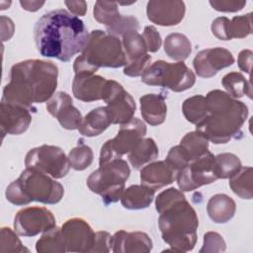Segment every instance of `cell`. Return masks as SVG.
I'll return each instance as SVG.
<instances>
[{
    "instance_id": "36",
    "label": "cell",
    "mask_w": 253,
    "mask_h": 253,
    "mask_svg": "<svg viewBox=\"0 0 253 253\" xmlns=\"http://www.w3.org/2000/svg\"><path fill=\"white\" fill-rule=\"evenodd\" d=\"M93 15L95 20L105 25L106 28L113 26L122 16L118 4L108 1H97L93 8Z\"/></svg>"
},
{
    "instance_id": "37",
    "label": "cell",
    "mask_w": 253,
    "mask_h": 253,
    "mask_svg": "<svg viewBox=\"0 0 253 253\" xmlns=\"http://www.w3.org/2000/svg\"><path fill=\"white\" fill-rule=\"evenodd\" d=\"M70 167L76 171H82L88 168L94 159L92 148L80 140L77 146L73 147L68 153Z\"/></svg>"
},
{
    "instance_id": "19",
    "label": "cell",
    "mask_w": 253,
    "mask_h": 253,
    "mask_svg": "<svg viewBox=\"0 0 253 253\" xmlns=\"http://www.w3.org/2000/svg\"><path fill=\"white\" fill-rule=\"evenodd\" d=\"M107 79L91 73H76L72 81V93L77 100L94 102L102 100Z\"/></svg>"
},
{
    "instance_id": "23",
    "label": "cell",
    "mask_w": 253,
    "mask_h": 253,
    "mask_svg": "<svg viewBox=\"0 0 253 253\" xmlns=\"http://www.w3.org/2000/svg\"><path fill=\"white\" fill-rule=\"evenodd\" d=\"M110 125H112V121L106 106L98 107L90 111L83 118L78 131L84 136L93 137L104 132Z\"/></svg>"
},
{
    "instance_id": "14",
    "label": "cell",
    "mask_w": 253,
    "mask_h": 253,
    "mask_svg": "<svg viewBox=\"0 0 253 253\" xmlns=\"http://www.w3.org/2000/svg\"><path fill=\"white\" fill-rule=\"evenodd\" d=\"M67 252H91L95 232L90 224L81 217L67 219L61 226Z\"/></svg>"
},
{
    "instance_id": "47",
    "label": "cell",
    "mask_w": 253,
    "mask_h": 253,
    "mask_svg": "<svg viewBox=\"0 0 253 253\" xmlns=\"http://www.w3.org/2000/svg\"><path fill=\"white\" fill-rule=\"evenodd\" d=\"M0 23H1V39H2V42L9 41L14 35V31H15L14 23L10 18H8L6 16H1L0 17Z\"/></svg>"
},
{
    "instance_id": "6",
    "label": "cell",
    "mask_w": 253,
    "mask_h": 253,
    "mask_svg": "<svg viewBox=\"0 0 253 253\" xmlns=\"http://www.w3.org/2000/svg\"><path fill=\"white\" fill-rule=\"evenodd\" d=\"M126 63L127 59L121 40L102 30H93L89 33L81 54L74 60L73 70L75 74H95L100 67L119 68L126 66Z\"/></svg>"
},
{
    "instance_id": "31",
    "label": "cell",
    "mask_w": 253,
    "mask_h": 253,
    "mask_svg": "<svg viewBox=\"0 0 253 253\" xmlns=\"http://www.w3.org/2000/svg\"><path fill=\"white\" fill-rule=\"evenodd\" d=\"M229 186L232 192L239 198L251 200L253 197L252 191V167L245 166L229 178Z\"/></svg>"
},
{
    "instance_id": "7",
    "label": "cell",
    "mask_w": 253,
    "mask_h": 253,
    "mask_svg": "<svg viewBox=\"0 0 253 253\" xmlns=\"http://www.w3.org/2000/svg\"><path fill=\"white\" fill-rule=\"evenodd\" d=\"M129 174L128 164L120 158L100 165L86 182L91 192L99 195L105 205H110L121 200Z\"/></svg>"
},
{
    "instance_id": "2",
    "label": "cell",
    "mask_w": 253,
    "mask_h": 253,
    "mask_svg": "<svg viewBox=\"0 0 253 253\" xmlns=\"http://www.w3.org/2000/svg\"><path fill=\"white\" fill-rule=\"evenodd\" d=\"M58 67L51 61L27 59L14 64L3 89V102L35 111V104L47 102L57 87Z\"/></svg>"
},
{
    "instance_id": "12",
    "label": "cell",
    "mask_w": 253,
    "mask_h": 253,
    "mask_svg": "<svg viewBox=\"0 0 253 253\" xmlns=\"http://www.w3.org/2000/svg\"><path fill=\"white\" fill-rule=\"evenodd\" d=\"M102 100L107 104L106 108L112 124L124 125L133 118L136 110L135 102L119 82L107 80Z\"/></svg>"
},
{
    "instance_id": "11",
    "label": "cell",
    "mask_w": 253,
    "mask_h": 253,
    "mask_svg": "<svg viewBox=\"0 0 253 253\" xmlns=\"http://www.w3.org/2000/svg\"><path fill=\"white\" fill-rule=\"evenodd\" d=\"M213 160L214 155L209 150L178 171L175 179L180 190L190 192L215 182L217 178L213 171Z\"/></svg>"
},
{
    "instance_id": "21",
    "label": "cell",
    "mask_w": 253,
    "mask_h": 253,
    "mask_svg": "<svg viewBox=\"0 0 253 253\" xmlns=\"http://www.w3.org/2000/svg\"><path fill=\"white\" fill-rule=\"evenodd\" d=\"M176 173L166 161H153L140 170V182L153 190H159L174 182Z\"/></svg>"
},
{
    "instance_id": "41",
    "label": "cell",
    "mask_w": 253,
    "mask_h": 253,
    "mask_svg": "<svg viewBox=\"0 0 253 253\" xmlns=\"http://www.w3.org/2000/svg\"><path fill=\"white\" fill-rule=\"evenodd\" d=\"M226 249V244L222 236L214 231H209L204 235V244L201 248V253L209 252H223Z\"/></svg>"
},
{
    "instance_id": "17",
    "label": "cell",
    "mask_w": 253,
    "mask_h": 253,
    "mask_svg": "<svg viewBox=\"0 0 253 253\" xmlns=\"http://www.w3.org/2000/svg\"><path fill=\"white\" fill-rule=\"evenodd\" d=\"M186 6L183 1L151 0L146 6V15L150 22L162 27L178 25L185 16Z\"/></svg>"
},
{
    "instance_id": "3",
    "label": "cell",
    "mask_w": 253,
    "mask_h": 253,
    "mask_svg": "<svg viewBox=\"0 0 253 253\" xmlns=\"http://www.w3.org/2000/svg\"><path fill=\"white\" fill-rule=\"evenodd\" d=\"M162 239L174 252L193 250L197 242L199 217L181 190L169 188L155 200ZM168 251V250H167Z\"/></svg>"
},
{
    "instance_id": "48",
    "label": "cell",
    "mask_w": 253,
    "mask_h": 253,
    "mask_svg": "<svg viewBox=\"0 0 253 253\" xmlns=\"http://www.w3.org/2000/svg\"><path fill=\"white\" fill-rule=\"evenodd\" d=\"M64 4L74 16H84L87 12V3L85 1H65Z\"/></svg>"
},
{
    "instance_id": "45",
    "label": "cell",
    "mask_w": 253,
    "mask_h": 253,
    "mask_svg": "<svg viewBox=\"0 0 253 253\" xmlns=\"http://www.w3.org/2000/svg\"><path fill=\"white\" fill-rule=\"evenodd\" d=\"M210 5L218 12H238L242 10L246 1H234V0H211Z\"/></svg>"
},
{
    "instance_id": "15",
    "label": "cell",
    "mask_w": 253,
    "mask_h": 253,
    "mask_svg": "<svg viewBox=\"0 0 253 253\" xmlns=\"http://www.w3.org/2000/svg\"><path fill=\"white\" fill-rule=\"evenodd\" d=\"M234 61V57L228 49L216 46L199 51L193 60V66L198 76L211 78L219 70L231 66Z\"/></svg>"
},
{
    "instance_id": "34",
    "label": "cell",
    "mask_w": 253,
    "mask_h": 253,
    "mask_svg": "<svg viewBox=\"0 0 253 253\" xmlns=\"http://www.w3.org/2000/svg\"><path fill=\"white\" fill-rule=\"evenodd\" d=\"M182 112L185 119L195 126L207 116L206 98L203 95H195L183 102Z\"/></svg>"
},
{
    "instance_id": "10",
    "label": "cell",
    "mask_w": 253,
    "mask_h": 253,
    "mask_svg": "<svg viewBox=\"0 0 253 253\" xmlns=\"http://www.w3.org/2000/svg\"><path fill=\"white\" fill-rule=\"evenodd\" d=\"M25 165L40 170L54 179H61L70 169L68 157L64 151L55 145L42 144L32 148L25 157Z\"/></svg>"
},
{
    "instance_id": "30",
    "label": "cell",
    "mask_w": 253,
    "mask_h": 253,
    "mask_svg": "<svg viewBox=\"0 0 253 253\" xmlns=\"http://www.w3.org/2000/svg\"><path fill=\"white\" fill-rule=\"evenodd\" d=\"M221 84L226 90V93L234 99L248 96L252 98V87L249 80H247L240 72H229L221 79Z\"/></svg>"
},
{
    "instance_id": "35",
    "label": "cell",
    "mask_w": 253,
    "mask_h": 253,
    "mask_svg": "<svg viewBox=\"0 0 253 253\" xmlns=\"http://www.w3.org/2000/svg\"><path fill=\"white\" fill-rule=\"evenodd\" d=\"M252 34V14L235 16L228 19L226 25V41L232 39H244Z\"/></svg>"
},
{
    "instance_id": "28",
    "label": "cell",
    "mask_w": 253,
    "mask_h": 253,
    "mask_svg": "<svg viewBox=\"0 0 253 253\" xmlns=\"http://www.w3.org/2000/svg\"><path fill=\"white\" fill-rule=\"evenodd\" d=\"M39 253H64L67 252L61 227L54 226L42 233L36 243Z\"/></svg>"
},
{
    "instance_id": "8",
    "label": "cell",
    "mask_w": 253,
    "mask_h": 253,
    "mask_svg": "<svg viewBox=\"0 0 253 253\" xmlns=\"http://www.w3.org/2000/svg\"><path fill=\"white\" fill-rule=\"evenodd\" d=\"M141 82L149 86L164 87L173 92H183L194 86L196 75L183 61L170 63L156 60L143 72Z\"/></svg>"
},
{
    "instance_id": "49",
    "label": "cell",
    "mask_w": 253,
    "mask_h": 253,
    "mask_svg": "<svg viewBox=\"0 0 253 253\" xmlns=\"http://www.w3.org/2000/svg\"><path fill=\"white\" fill-rule=\"evenodd\" d=\"M44 1H20V5L24 10L36 12L44 5Z\"/></svg>"
},
{
    "instance_id": "40",
    "label": "cell",
    "mask_w": 253,
    "mask_h": 253,
    "mask_svg": "<svg viewBox=\"0 0 253 253\" xmlns=\"http://www.w3.org/2000/svg\"><path fill=\"white\" fill-rule=\"evenodd\" d=\"M165 161L174 170L175 173H177L190 163L188 156L186 155L180 144L170 148Z\"/></svg>"
},
{
    "instance_id": "32",
    "label": "cell",
    "mask_w": 253,
    "mask_h": 253,
    "mask_svg": "<svg viewBox=\"0 0 253 253\" xmlns=\"http://www.w3.org/2000/svg\"><path fill=\"white\" fill-rule=\"evenodd\" d=\"M241 166L240 159L233 153L224 152L214 156L213 171L217 179H229Z\"/></svg>"
},
{
    "instance_id": "18",
    "label": "cell",
    "mask_w": 253,
    "mask_h": 253,
    "mask_svg": "<svg viewBox=\"0 0 253 253\" xmlns=\"http://www.w3.org/2000/svg\"><path fill=\"white\" fill-rule=\"evenodd\" d=\"M31 112L22 106L1 101L0 128L2 137L5 134L18 135L25 132L32 123Z\"/></svg>"
},
{
    "instance_id": "33",
    "label": "cell",
    "mask_w": 253,
    "mask_h": 253,
    "mask_svg": "<svg viewBox=\"0 0 253 253\" xmlns=\"http://www.w3.org/2000/svg\"><path fill=\"white\" fill-rule=\"evenodd\" d=\"M122 38V43L127 62L137 60L147 54V48L144 40L137 31L126 33Z\"/></svg>"
},
{
    "instance_id": "1",
    "label": "cell",
    "mask_w": 253,
    "mask_h": 253,
    "mask_svg": "<svg viewBox=\"0 0 253 253\" xmlns=\"http://www.w3.org/2000/svg\"><path fill=\"white\" fill-rule=\"evenodd\" d=\"M88 37L84 22L64 9L43 14L34 28V40L40 54L63 62L82 52Z\"/></svg>"
},
{
    "instance_id": "29",
    "label": "cell",
    "mask_w": 253,
    "mask_h": 253,
    "mask_svg": "<svg viewBox=\"0 0 253 253\" xmlns=\"http://www.w3.org/2000/svg\"><path fill=\"white\" fill-rule=\"evenodd\" d=\"M180 146L183 148L190 162H192L209 151V139L200 131L194 130L183 136Z\"/></svg>"
},
{
    "instance_id": "39",
    "label": "cell",
    "mask_w": 253,
    "mask_h": 253,
    "mask_svg": "<svg viewBox=\"0 0 253 253\" xmlns=\"http://www.w3.org/2000/svg\"><path fill=\"white\" fill-rule=\"evenodd\" d=\"M107 33L115 36V37H123L126 33L132 32V31H138L139 30V23L138 20L129 15V16H124L122 15L121 18L111 27L106 28Z\"/></svg>"
},
{
    "instance_id": "43",
    "label": "cell",
    "mask_w": 253,
    "mask_h": 253,
    "mask_svg": "<svg viewBox=\"0 0 253 253\" xmlns=\"http://www.w3.org/2000/svg\"><path fill=\"white\" fill-rule=\"evenodd\" d=\"M141 36L146 44L147 51L156 52L157 50H159L162 44V40L160 34L154 26H146Z\"/></svg>"
},
{
    "instance_id": "24",
    "label": "cell",
    "mask_w": 253,
    "mask_h": 253,
    "mask_svg": "<svg viewBox=\"0 0 253 253\" xmlns=\"http://www.w3.org/2000/svg\"><path fill=\"white\" fill-rule=\"evenodd\" d=\"M236 204L226 194H215L208 202L207 211L215 223H226L235 214Z\"/></svg>"
},
{
    "instance_id": "46",
    "label": "cell",
    "mask_w": 253,
    "mask_h": 253,
    "mask_svg": "<svg viewBox=\"0 0 253 253\" xmlns=\"http://www.w3.org/2000/svg\"><path fill=\"white\" fill-rule=\"evenodd\" d=\"M252 55H253V52L250 49H243L238 54V58H237L238 67L241 71H244L247 74H250V71H251Z\"/></svg>"
},
{
    "instance_id": "20",
    "label": "cell",
    "mask_w": 253,
    "mask_h": 253,
    "mask_svg": "<svg viewBox=\"0 0 253 253\" xmlns=\"http://www.w3.org/2000/svg\"><path fill=\"white\" fill-rule=\"evenodd\" d=\"M152 247V240L142 231L119 230L113 235L112 251L115 253H148Z\"/></svg>"
},
{
    "instance_id": "27",
    "label": "cell",
    "mask_w": 253,
    "mask_h": 253,
    "mask_svg": "<svg viewBox=\"0 0 253 253\" xmlns=\"http://www.w3.org/2000/svg\"><path fill=\"white\" fill-rule=\"evenodd\" d=\"M164 51L173 60L183 61L192 52V43L183 34L172 33L165 38Z\"/></svg>"
},
{
    "instance_id": "25",
    "label": "cell",
    "mask_w": 253,
    "mask_h": 253,
    "mask_svg": "<svg viewBox=\"0 0 253 253\" xmlns=\"http://www.w3.org/2000/svg\"><path fill=\"white\" fill-rule=\"evenodd\" d=\"M155 192V190L144 185H131L125 189L121 203L127 210H143L153 202Z\"/></svg>"
},
{
    "instance_id": "44",
    "label": "cell",
    "mask_w": 253,
    "mask_h": 253,
    "mask_svg": "<svg viewBox=\"0 0 253 253\" xmlns=\"http://www.w3.org/2000/svg\"><path fill=\"white\" fill-rule=\"evenodd\" d=\"M113 248V235L107 231L95 232L94 244L91 252H110Z\"/></svg>"
},
{
    "instance_id": "16",
    "label": "cell",
    "mask_w": 253,
    "mask_h": 253,
    "mask_svg": "<svg viewBox=\"0 0 253 253\" xmlns=\"http://www.w3.org/2000/svg\"><path fill=\"white\" fill-rule=\"evenodd\" d=\"M46 110L63 128L68 130L78 129L83 120L79 110L74 107L71 96L63 91L52 95L46 102Z\"/></svg>"
},
{
    "instance_id": "42",
    "label": "cell",
    "mask_w": 253,
    "mask_h": 253,
    "mask_svg": "<svg viewBox=\"0 0 253 253\" xmlns=\"http://www.w3.org/2000/svg\"><path fill=\"white\" fill-rule=\"evenodd\" d=\"M151 55L147 53L137 60L127 62L124 68V74L129 77L141 76L146 68L151 64Z\"/></svg>"
},
{
    "instance_id": "9",
    "label": "cell",
    "mask_w": 253,
    "mask_h": 253,
    "mask_svg": "<svg viewBox=\"0 0 253 253\" xmlns=\"http://www.w3.org/2000/svg\"><path fill=\"white\" fill-rule=\"evenodd\" d=\"M145 134L146 126L137 118H132L128 123L121 125L117 135L102 145L99 165L120 159L125 154H128Z\"/></svg>"
},
{
    "instance_id": "5",
    "label": "cell",
    "mask_w": 253,
    "mask_h": 253,
    "mask_svg": "<svg viewBox=\"0 0 253 253\" xmlns=\"http://www.w3.org/2000/svg\"><path fill=\"white\" fill-rule=\"evenodd\" d=\"M63 195L64 188L59 182L40 170L29 167L8 185L5 192L7 201L16 206H25L31 202L54 205L61 201Z\"/></svg>"
},
{
    "instance_id": "26",
    "label": "cell",
    "mask_w": 253,
    "mask_h": 253,
    "mask_svg": "<svg viewBox=\"0 0 253 253\" xmlns=\"http://www.w3.org/2000/svg\"><path fill=\"white\" fill-rule=\"evenodd\" d=\"M158 153V147L154 139L143 137L127 154V158L134 169H141L148 163L153 162L157 158Z\"/></svg>"
},
{
    "instance_id": "4",
    "label": "cell",
    "mask_w": 253,
    "mask_h": 253,
    "mask_svg": "<svg viewBox=\"0 0 253 253\" xmlns=\"http://www.w3.org/2000/svg\"><path fill=\"white\" fill-rule=\"evenodd\" d=\"M205 98L207 116L196 125V130L214 144L240 138L242 126L248 117V107L218 89L210 91Z\"/></svg>"
},
{
    "instance_id": "38",
    "label": "cell",
    "mask_w": 253,
    "mask_h": 253,
    "mask_svg": "<svg viewBox=\"0 0 253 253\" xmlns=\"http://www.w3.org/2000/svg\"><path fill=\"white\" fill-rule=\"evenodd\" d=\"M18 233L14 232L10 227L3 226L1 228V253H15V252H29L21 240L19 239Z\"/></svg>"
},
{
    "instance_id": "22",
    "label": "cell",
    "mask_w": 253,
    "mask_h": 253,
    "mask_svg": "<svg viewBox=\"0 0 253 253\" xmlns=\"http://www.w3.org/2000/svg\"><path fill=\"white\" fill-rule=\"evenodd\" d=\"M140 113L143 120L155 126L163 124L167 115L165 96L162 94H145L139 98Z\"/></svg>"
},
{
    "instance_id": "13",
    "label": "cell",
    "mask_w": 253,
    "mask_h": 253,
    "mask_svg": "<svg viewBox=\"0 0 253 253\" xmlns=\"http://www.w3.org/2000/svg\"><path fill=\"white\" fill-rule=\"evenodd\" d=\"M56 226L53 213L44 207H27L14 217L15 231L25 237H33Z\"/></svg>"
}]
</instances>
